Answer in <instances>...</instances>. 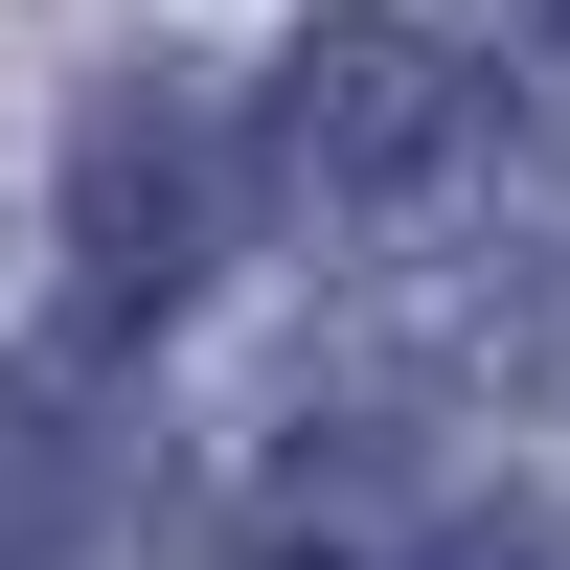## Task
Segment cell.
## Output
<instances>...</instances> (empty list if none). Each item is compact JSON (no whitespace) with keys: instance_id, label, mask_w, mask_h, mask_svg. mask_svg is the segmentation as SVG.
<instances>
[{"instance_id":"1","label":"cell","mask_w":570,"mask_h":570,"mask_svg":"<svg viewBox=\"0 0 570 570\" xmlns=\"http://www.w3.org/2000/svg\"><path fill=\"white\" fill-rule=\"evenodd\" d=\"M252 160H274V206H320V228L434 206V183L480 160V46H456V23H411V0H320V23L274 46Z\"/></svg>"},{"instance_id":"4","label":"cell","mask_w":570,"mask_h":570,"mask_svg":"<svg viewBox=\"0 0 570 570\" xmlns=\"http://www.w3.org/2000/svg\"><path fill=\"white\" fill-rule=\"evenodd\" d=\"M525 115L570 137V0H525Z\"/></svg>"},{"instance_id":"3","label":"cell","mask_w":570,"mask_h":570,"mask_svg":"<svg viewBox=\"0 0 570 570\" xmlns=\"http://www.w3.org/2000/svg\"><path fill=\"white\" fill-rule=\"evenodd\" d=\"M411 570H570V502H480V525H434Z\"/></svg>"},{"instance_id":"2","label":"cell","mask_w":570,"mask_h":570,"mask_svg":"<svg viewBox=\"0 0 570 570\" xmlns=\"http://www.w3.org/2000/svg\"><path fill=\"white\" fill-rule=\"evenodd\" d=\"M206 252H228V115L206 91H91V137H69V274H91V320H160V297H206Z\"/></svg>"}]
</instances>
